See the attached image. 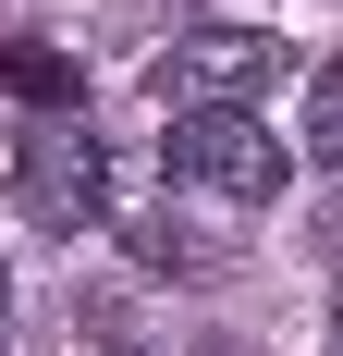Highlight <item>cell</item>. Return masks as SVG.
I'll list each match as a JSON object with an SVG mask.
<instances>
[{
  "instance_id": "obj_2",
  "label": "cell",
  "mask_w": 343,
  "mask_h": 356,
  "mask_svg": "<svg viewBox=\"0 0 343 356\" xmlns=\"http://www.w3.org/2000/svg\"><path fill=\"white\" fill-rule=\"evenodd\" d=\"M12 197H25L37 234H99V221H110V147L86 136V111H49V123L25 136Z\"/></svg>"
},
{
  "instance_id": "obj_3",
  "label": "cell",
  "mask_w": 343,
  "mask_h": 356,
  "mask_svg": "<svg viewBox=\"0 0 343 356\" xmlns=\"http://www.w3.org/2000/svg\"><path fill=\"white\" fill-rule=\"evenodd\" d=\"M270 74H282V37H258V25H184L147 86H160L172 111H245Z\"/></svg>"
},
{
  "instance_id": "obj_1",
  "label": "cell",
  "mask_w": 343,
  "mask_h": 356,
  "mask_svg": "<svg viewBox=\"0 0 343 356\" xmlns=\"http://www.w3.org/2000/svg\"><path fill=\"white\" fill-rule=\"evenodd\" d=\"M172 172L208 184V197H233V209H270L282 184H294V147L258 123V111H172Z\"/></svg>"
},
{
  "instance_id": "obj_6",
  "label": "cell",
  "mask_w": 343,
  "mask_h": 356,
  "mask_svg": "<svg viewBox=\"0 0 343 356\" xmlns=\"http://www.w3.org/2000/svg\"><path fill=\"white\" fill-rule=\"evenodd\" d=\"M0 74H12L25 99H49V111H74V62H62V49H12Z\"/></svg>"
},
{
  "instance_id": "obj_8",
  "label": "cell",
  "mask_w": 343,
  "mask_h": 356,
  "mask_svg": "<svg viewBox=\"0 0 343 356\" xmlns=\"http://www.w3.org/2000/svg\"><path fill=\"white\" fill-rule=\"evenodd\" d=\"M208 356H221V344H208Z\"/></svg>"
},
{
  "instance_id": "obj_7",
  "label": "cell",
  "mask_w": 343,
  "mask_h": 356,
  "mask_svg": "<svg viewBox=\"0 0 343 356\" xmlns=\"http://www.w3.org/2000/svg\"><path fill=\"white\" fill-rule=\"evenodd\" d=\"M0 356H12V332H0Z\"/></svg>"
},
{
  "instance_id": "obj_5",
  "label": "cell",
  "mask_w": 343,
  "mask_h": 356,
  "mask_svg": "<svg viewBox=\"0 0 343 356\" xmlns=\"http://www.w3.org/2000/svg\"><path fill=\"white\" fill-rule=\"evenodd\" d=\"M123 246H135V270H208V246H196L172 209H135V221H123Z\"/></svg>"
},
{
  "instance_id": "obj_4",
  "label": "cell",
  "mask_w": 343,
  "mask_h": 356,
  "mask_svg": "<svg viewBox=\"0 0 343 356\" xmlns=\"http://www.w3.org/2000/svg\"><path fill=\"white\" fill-rule=\"evenodd\" d=\"M294 147H307L319 172H343V62L307 74V123H294Z\"/></svg>"
}]
</instances>
